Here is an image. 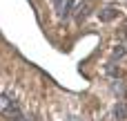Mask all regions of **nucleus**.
I'll use <instances>...</instances> for the list:
<instances>
[{"mask_svg": "<svg viewBox=\"0 0 127 121\" xmlns=\"http://www.w3.org/2000/svg\"><path fill=\"white\" fill-rule=\"evenodd\" d=\"M0 112H4L9 119H13V121H22V119H25L22 112L18 110V106H16L11 99H7L4 94H0Z\"/></svg>", "mask_w": 127, "mask_h": 121, "instance_id": "f257e3e1", "label": "nucleus"}, {"mask_svg": "<svg viewBox=\"0 0 127 121\" xmlns=\"http://www.w3.org/2000/svg\"><path fill=\"white\" fill-rule=\"evenodd\" d=\"M54 4H56L58 18H67L69 16V0H54Z\"/></svg>", "mask_w": 127, "mask_h": 121, "instance_id": "f03ea898", "label": "nucleus"}, {"mask_svg": "<svg viewBox=\"0 0 127 121\" xmlns=\"http://www.w3.org/2000/svg\"><path fill=\"white\" fill-rule=\"evenodd\" d=\"M114 115L118 117V121H125L127 119V103H125V101H118V103H116Z\"/></svg>", "mask_w": 127, "mask_h": 121, "instance_id": "7ed1b4c3", "label": "nucleus"}, {"mask_svg": "<svg viewBox=\"0 0 127 121\" xmlns=\"http://www.w3.org/2000/svg\"><path fill=\"white\" fill-rule=\"evenodd\" d=\"M98 16H100V20H105V22H109V20H114V18L118 16V11H116V9H103V11L98 13Z\"/></svg>", "mask_w": 127, "mask_h": 121, "instance_id": "20e7f679", "label": "nucleus"}, {"mask_svg": "<svg viewBox=\"0 0 127 121\" xmlns=\"http://www.w3.org/2000/svg\"><path fill=\"white\" fill-rule=\"evenodd\" d=\"M112 54H114V58H121V56H125V45H116Z\"/></svg>", "mask_w": 127, "mask_h": 121, "instance_id": "39448f33", "label": "nucleus"}, {"mask_svg": "<svg viewBox=\"0 0 127 121\" xmlns=\"http://www.w3.org/2000/svg\"><path fill=\"white\" fill-rule=\"evenodd\" d=\"M87 7H89V4H80V7H78V13H76L78 20H83V18L87 16Z\"/></svg>", "mask_w": 127, "mask_h": 121, "instance_id": "423d86ee", "label": "nucleus"}]
</instances>
